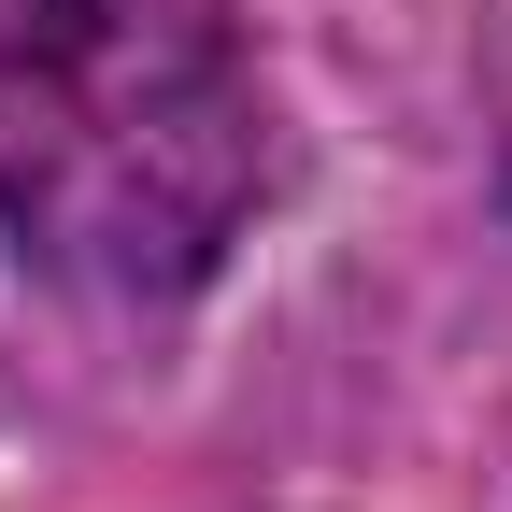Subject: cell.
Returning <instances> with one entry per match:
<instances>
[{"mask_svg": "<svg viewBox=\"0 0 512 512\" xmlns=\"http://www.w3.org/2000/svg\"><path fill=\"white\" fill-rule=\"evenodd\" d=\"M271 114L214 0H15L0 15V228L43 285L157 313L228 256Z\"/></svg>", "mask_w": 512, "mask_h": 512, "instance_id": "obj_1", "label": "cell"}]
</instances>
